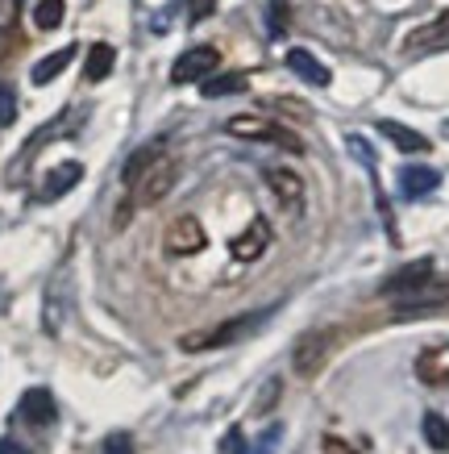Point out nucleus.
<instances>
[{"label": "nucleus", "instance_id": "nucleus-1", "mask_svg": "<svg viewBox=\"0 0 449 454\" xmlns=\"http://www.w3.org/2000/svg\"><path fill=\"white\" fill-rule=\"evenodd\" d=\"M175 179H179V163H175V159H159V163H150L146 171L129 184V208L159 205V200L175 188Z\"/></svg>", "mask_w": 449, "mask_h": 454}, {"label": "nucleus", "instance_id": "nucleus-2", "mask_svg": "<svg viewBox=\"0 0 449 454\" xmlns=\"http://www.w3.org/2000/svg\"><path fill=\"white\" fill-rule=\"evenodd\" d=\"M229 129L233 138H250V142H275V146H283V151L299 154L304 151V142L291 134V129H283V125L267 121V117H254V113H242V117H229Z\"/></svg>", "mask_w": 449, "mask_h": 454}, {"label": "nucleus", "instance_id": "nucleus-3", "mask_svg": "<svg viewBox=\"0 0 449 454\" xmlns=\"http://www.w3.org/2000/svg\"><path fill=\"white\" fill-rule=\"evenodd\" d=\"M259 325V317H237V321H221V325H213V330H196V333H183L179 338V350H217V346H229L237 342V338H245V333Z\"/></svg>", "mask_w": 449, "mask_h": 454}, {"label": "nucleus", "instance_id": "nucleus-4", "mask_svg": "<svg viewBox=\"0 0 449 454\" xmlns=\"http://www.w3.org/2000/svg\"><path fill=\"white\" fill-rule=\"evenodd\" d=\"M329 350H333V333L329 330H313L304 333L296 342V350H291V367H296V375H304V380H313L321 367H325Z\"/></svg>", "mask_w": 449, "mask_h": 454}, {"label": "nucleus", "instance_id": "nucleus-5", "mask_svg": "<svg viewBox=\"0 0 449 454\" xmlns=\"http://www.w3.org/2000/svg\"><path fill=\"white\" fill-rule=\"evenodd\" d=\"M205 225L191 217V213H183V217H175L171 221V230H166V238H163V247H166V254H175V259H188V254H200L205 250Z\"/></svg>", "mask_w": 449, "mask_h": 454}, {"label": "nucleus", "instance_id": "nucleus-6", "mask_svg": "<svg viewBox=\"0 0 449 454\" xmlns=\"http://www.w3.org/2000/svg\"><path fill=\"white\" fill-rule=\"evenodd\" d=\"M221 67V55L213 46H191L188 55L175 59V67H171V83H196V80H208L213 71Z\"/></svg>", "mask_w": 449, "mask_h": 454}, {"label": "nucleus", "instance_id": "nucleus-7", "mask_svg": "<svg viewBox=\"0 0 449 454\" xmlns=\"http://www.w3.org/2000/svg\"><path fill=\"white\" fill-rule=\"evenodd\" d=\"M408 55H433V51H449V9L441 17H433L429 26L412 29L408 42H404Z\"/></svg>", "mask_w": 449, "mask_h": 454}, {"label": "nucleus", "instance_id": "nucleus-8", "mask_svg": "<svg viewBox=\"0 0 449 454\" xmlns=\"http://www.w3.org/2000/svg\"><path fill=\"white\" fill-rule=\"evenodd\" d=\"M429 279H433V262L416 259V262H408V267H399L395 276H387L383 292H387V296H412V292H421Z\"/></svg>", "mask_w": 449, "mask_h": 454}, {"label": "nucleus", "instance_id": "nucleus-9", "mask_svg": "<svg viewBox=\"0 0 449 454\" xmlns=\"http://www.w3.org/2000/svg\"><path fill=\"white\" fill-rule=\"evenodd\" d=\"M267 247H271V225H267L262 217H254V221H250V225L242 230V234L233 238L229 250H233V259H237V262H254Z\"/></svg>", "mask_w": 449, "mask_h": 454}, {"label": "nucleus", "instance_id": "nucleus-10", "mask_svg": "<svg viewBox=\"0 0 449 454\" xmlns=\"http://www.w3.org/2000/svg\"><path fill=\"white\" fill-rule=\"evenodd\" d=\"M416 375H421V384H429V387H449V342L421 350Z\"/></svg>", "mask_w": 449, "mask_h": 454}, {"label": "nucleus", "instance_id": "nucleus-11", "mask_svg": "<svg viewBox=\"0 0 449 454\" xmlns=\"http://www.w3.org/2000/svg\"><path fill=\"white\" fill-rule=\"evenodd\" d=\"M267 184H271L275 200H279L283 208L304 205V179H299L291 167H271V171H267Z\"/></svg>", "mask_w": 449, "mask_h": 454}, {"label": "nucleus", "instance_id": "nucleus-12", "mask_svg": "<svg viewBox=\"0 0 449 454\" xmlns=\"http://www.w3.org/2000/svg\"><path fill=\"white\" fill-rule=\"evenodd\" d=\"M17 413H21V421H29V426H50L58 417V409H55V396H50L46 387H29L26 396H21V404H17Z\"/></svg>", "mask_w": 449, "mask_h": 454}, {"label": "nucleus", "instance_id": "nucleus-13", "mask_svg": "<svg viewBox=\"0 0 449 454\" xmlns=\"http://www.w3.org/2000/svg\"><path fill=\"white\" fill-rule=\"evenodd\" d=\"M287 67L296 71L304 83H313V88H329V80H333L325 63H321L313 51H299V46H291V51H287Z\"/></svg>", "mask_w": 449, "mask_h": 454}, {"label": "nucleus", "instance_id": "nucleus-14", "mask_svg": "<svg viewBox=\"0 0 449 454\" xmlns=\"http://www.w3.org/2000/svg\"><path fill=\"white\" fill-rule=\"evenodd\" d=\"M437 184H441V171H433V167H404L399 171V192L408 200H421V196L437 192Z\"/></svg>", "mask_w": 449, "mask_h": 454}, {"label": "nucleus", "instance_id": "nucleus-15", "mask_svg": "<svg viewBox=\"0 0 449 454\" xmlns=\"http://www.w3.org/2000/svg\"><path fill=\"white\" fill-rule=\"evenodd\" d=\"M379 134L383 138H391L404 154H424L429 151V138L416 134V129H408V125H399V121H379Z\"/></svg>", "mask_w": 449, "mask_h": 454}, {"label": "nucleus", "instance_id": "nucleus-16", "mask_svg": "<svg viewBox=\"0 0 449 454\" xmlns=\"http://www.w3.org/2000/svg\"><path fill=\"white\" fill-rule=\"evenodd\" d=\"M80 179H83V167H80V163H63V167H55V171L46 176V188H42V200H55V196L71 192V188H75Z\"/></svg>", "mask_w": 449, "mask_h": 454}, {"label": "nucleus", "instance_id": "nucleus-17", "mask_svg": "<svg viewBox=\"0 0 449 454\" xmlns=\"http://www.w3.org/2000/svg\"><path fill=\"white\" fill-rule=\"evenodd\" d=\"M112 63H117V51H112L109 42H96L92 51H88V63H83V75H88V83L109 80Z\"/></svg>", "mask_w": 449, "mask_h": 454}, {"label": "nucleus", "instance_id": "nucleus-18", "mask_svg": "<svg viewBox=\"0 0 449 454\" xmlns=\"http://www.w3.org/2000/svg\"><path fill=\"white\" fill-rule=\"evenodd\" d=\"M159 159H163V142H146V146H137V151L129 154V159H125L121 184H125V188H129V184H134V179L142 176V171H146L150 163H159Z\"/></svg>", "mask_w": 449, "mask_h": 454}, {"label": "nucleus", "instance_id": "nucleus-19", "mask_svg": "<svg viewBox=\"0 0 449 454\" xmlns=\"http://www.w3.org/2000/svg\"><path fill=\"white\" fill-rule=\"evenodd\" d=\"M71 59H75V46H63V51H55V55H46V59H42L38 67L29 71V80L38 83V88H42V83H50L55 75H63V71L71 67Z\"/></svg>", "mask_w": 449, "mask_h": 454}, {"label": "nucleus", "instance_id": "nucleus-20", "mask_svg": "<svg viewBox=\"0 0 449 454\" xmlns=\"http://www.w3.org/2000/svg\"><path fill=\"white\" fill-rule=\"evenodd\" d=\"M245 75L242 71H229V75H208L205 83H200V92H205L208 100H217V97H237V92H245Z\"/></svg>", "mask_w": 449, "mask_h": 454}, {"label": "nucleus", "instance_id": "nucleus-21", "mask_svg": "<svg viewBox=\"0 0 449 454\" xmlns=\"http://www.w3.org/2000/svg\"><path fill=\"white\" fill-rule=\"evenodd\" d=\"M63 13H67V4H63V0H38V9H34V26L38 29H58L63 26Z\"/></svg>", "mask_w": 449, "mask_h": 454}, {"label": "nucleus", "instance_id": "nucleus-22", "mask_svg": "<svg viewBox=\"0 0 449 454\" xmlns=\"http://www.w3.org/2000/svg\"><path fill=\"white\" fill-rule=\"evenodd\" d=\"M424 442L433 450H449V421L441 413H424Z\"/></svg>", "mask_w": 449, "mask_h": 454}, {"label": "nucleus", "instance_id": "nucleus-23", "mask_svg": "<svg viewBox=\"0 0 449 454\" xmlns=\"http://www.w3.org/2000/svg\"><path fill=\"white\" fill-rule=\"evenodd\" d=\"M267 29H271V38H283L287 34V0H271V9H267Z\"/></svg>", "mask_w": 449, "mask_h": 454}, {"label": "nucleus", "instance_id": "nucleus-24", "mask_svg": "<svg viewBox=\"0 0 449 454\" xmlns=\"http://www.w3.org/2000/svg\"><path fill=\"white\" fill-rule=\"evenodd\" d=\"M17 9H21V0H0V42L13 34V26H17Z\"/></svg>", "mask_w": 449, "mask_h": 454}, {"label": "nucleus", "instance_id": "nucleus-25", "mask_svg": "<svg viewBox=\"0 0 449 454\" xmlns=\"http://www.w3.org/2000/svg\"><path fill=\"white\" fill-rule=\"evenodd\" d=\"M17 121V97L9 88H0V129H9Z\"/></svg>", "mask_w": 449, "mask_h": 454}, {"label": "nucleus", "instance_id": "nucleus-26", "mask_svg": "<svg viewBox=\"0 0 449 454\" xmlns=\"http://www.w3.org/2000/svg\"><path fill=\"white\" fill-rule=\"evenodd\" d=\"M100 454H134V442L125 438V434H112V438H105V450Z\"/></svg>", "mask_w": 449, "mask_h": 454}, {"label": "nucleus", "instance_id": "nucleus-27", "mask_svg": "<svg viewBox=\"0 0 449 454\" xmlns=\"http://www.w3.org/2000/svg\"><path fill=\"white\" fill-rule=\"evenodd\" d=\"M221 450H225V454H245L242 429H229V434H225V442H221Z\"/></svg>", "mask_w": 449, "mask_h": 454}, {"label": "nucleus", "instance_id": "nucleus-28", "mask_svg": "<svg viewBox=\"0 0 449 454\" xmlns=\"http://www.w3.org/2000/svg\"><path fill=\"white\" fill-rule=\"evenodd\" d=\"M275 446H279V426H271L267 434H262V442L254 446V454H275Z\"/></svg>", "mask_w": 449, "mask_h": 454}, {"label": "nucleus", "instance_id": "nucleus-29", "mask_svg": "<svg viewBox=\"0 0 449 454\" xmlns=\"http://www.w3.org/2000/svg\"><path fill=\"white\" fill-rule=\"evenodd\" d=\"M350 151H354V154H358V159H362V163H367V167H375V154H370V146H367V142H362V138H358V134H354V138H350Z\"/></svg>", "mask_w": 449, "mask_h": 454}, {"label": "nucleus", "instance_id": "nucleus-30", "mask_svg": "<svg viewBox=\"0 0 449 454\" xmlns=\"http://www.w3.org/2000/svg\"><path fill=\"white\" fill-rule=\"evenodd\" d=\"M325 454H358L354 446H345L341 438H325Z\"/></svg>", "mask_w": 449, "mask_h": 454}, {"label": "nucleus", "instance_id": "nucleus-31", "mask_svg": "<svg viewBox=\"0 0 449 454\" xmlns=\"http://www.w3.org/2000/svg\"><path fill=\"white\" fill-rule=\"evenodd\" d=\"M275 396H279V380H271V387H267V396L259 400V413H267V409H271Z\"/></svg>", "mask_w": 449, "mask_h": 454}, {"label": "nucleus", "instance_id": "nucleus-32", "mask_svg": "<svg viewBox=\"0 0 449 454\" xmlns=\"http://www.w3.org/2000/svg\"><path fill=\"white\" fill-rule=\"evenodd\" d=\"M0 454H29L21 442H13V438H0Z\"/></svg>", "mask_w": 449, "mask_h": 454}, {"label": "nucleus", "instance_id": "nucleus-33", "mask_svg": "<svg viewBox=\"0 0 449 454\" xmlns=\"http://www.w3.org/2000/svg\"><path fill=\"white\" fill-rule=\"evenodd\" d=\"M445 134H449V121H445Z\"/></svg>", "mask_w": 449, "mask_h": 454}]
</instances>
